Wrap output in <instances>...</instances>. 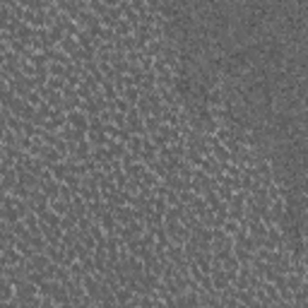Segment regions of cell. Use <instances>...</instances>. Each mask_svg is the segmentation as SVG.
<instances>
[{
  "label": "cell",
  "instance_id": "6da1fadb",
  "mask_svg": "<svg viewBox=\"0 0 308 308\" xmlns=\"http://www.w3.org/2000/svg\"><path fill=\"white\" fill-rule=\"evenodd\" d=\"M65 118H67V125H70V128L82 130V133H87V130H89V118L82 113L80 108H77V111H70V113H65Z\"/></svg>",
  "mask_w": 308,
  "mask_h": 308
},
{
  "label": "cell",
  "instance_id": "7a4b0ae2",
  "mask_svg": "<svg viewBox=\"0 0 308 308\" xmlns=\"http://www.w3.org/2000/svg\"><path fill=\"white\" fill-rule=\"evenodd\" d=\"M67 215H72L75 219H82V217H87V202L82 200L80 195H75V198L70 200V210H67Z\"/></svg>",
  "mask_w": 308,
  "mask_h": 308
},
{
  "label": "cell",
  "instance_id": "3957f363",
  "mask_svg": "<svg viewBox=\"0 0 308 308\" xmlns=\"http://www.w3.org/2000/svg\"><path fill=\"white\" fill-rule=\"evenodd\" d=\"M58 48H60V51L70 58V55L80 48V43H77V39H75V36H63V39H60V43H58Z\"/></svg>",
  "mask_w": 308,
  "mask_h": 308
},
{
  "label": "cell",
  "instance_id": "277c9868",
  "mask_svg": "<svg viewBox=\"0 0 308 308\" xmlns=\"http://www.w3.org/2000/svg\"><path fill=\"white\" fill-rule=\"evenodd\" d=\"M41 193H43V195H46L48 200H53V198H58V195H60V183L51 178V181L41 183Z\"/></svg>",
  "mask_w": 308,
  "mask_h": 308
},
{
  "label": "cell",
  "instance_id": "5b68a950",
  "mask_svg": "<svg viewBox=\"0 0 308 308\" xmlns=\"http://www.w3.org/2000/svg\"><path fill=\"white\" fill-rule=\"evenodd\" d=\"M14 299V287L10 280H0V304H7Z\"/></svg>",
  "mask_w": 308,
  "mask_h": 308
},
{
  "label": "cell",
  "instance_id": "8992f818",
  "mask_svg": "<svg viewBox=\"0 0 308 308\" xmlns=\"http://www.w3.org/2000/svg\"><path fill=\"white\" fill-rule=\"evenodd\" d=\"M140 96H142V94H140L137 87H128V89H123V94H121V99L128 104V106H135V104L140 101Z\"/></svg>",
  "mask_w": 308,
  "mask_h": 308
},
{
  "label": "cell",
  "instance_id": "52a82bcc",
  "mask_svg": "<svg viewBox=\"0 0 308 308\" xmlns=\"http://www.w3.org/2000/svg\"><path fill=\"white\" fill-rule=\"evenodd\" d=\"M72 229H77V219H75L72 215L60 217V231H72Z\"/></svg>",
  "mask_w": 308,
  "mask_h": 308
},
{
  "label": "cell",
  "instance_id": "ba28073f",
  "mask_svg": "<svg viewBox=\"0 0 308 308\" xmlns=\"http://www.w3.org/2000/svg\"><path fill=\"white\" fill-rule=\"evenodd\" d=\"M58 308H75V306H72V304L67 301V304H63V306H58Z\"/></svg>",
  "mask_w": 308,
  "mask_h": 308
}]
</instances>
